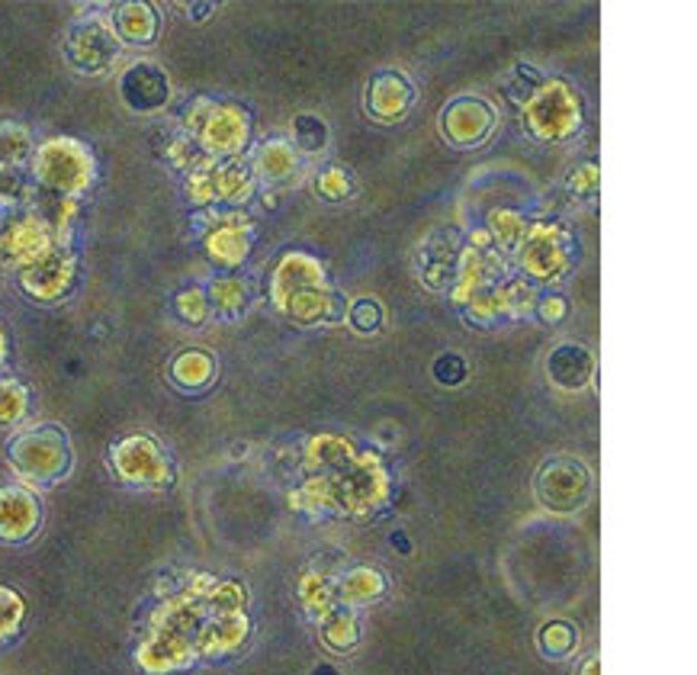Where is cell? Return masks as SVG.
Instances as JSON below:
<instances>
[{"label": "cell", "mask_w": 697, "mask_h": 675, "mask_svg": "<svg viewBox=\"0 0 697 675\" xmlns=\"http://www.w3.org/2000/svg\"><path fill=\"white\" fill-rule=\"evenodd\" d=\"M383 595H386V579L373 566L347 569V576H341L335 583V605L351 608V612L361 605H370V601H380Z\"/></svg>", "instance_id": "obj_19"}, {"label": "cell", "mask_w": 697, "mask_h": 675, "mask_svg": "<svg viewBox=\"0 0 697 675\" xmlns=\"http://www.w3.org/2000/svg\"><path fill=\"white\" fill-rule=\"evenodd\" d=\"M29 409V393L20 380H0V424L23 422Z\"/></svg>", "instance_id": "obj_30"}, {"label": "cell", "mask_w": 697, "mask_h": 675, "mask_svg": "<svg viewBox=\"0 0 697 675\" xmlns=\"http://www.w3.org/2000/svg\"><path fill=\"white\" fill-rule=\"evenodd\" d=\"M566 238L557 225H537L530 232V238H524V271L537 281H550L559 277L566 267H569V254H566Z\"/></svg>", "instance_id": "obj_16"}, {"label": "cell", "mask_w": 697, "mask_h": 675, "mask_svg": "<svg viewBox=\"0 0 697 675\" xmlns=\"http://www.w3.org/2000/svg\"><path fill=\"white\" fill-rule=\"evenodd\" d=\"M119 94H122V100H126L136 113L161 110L170 97V81L158 65H151V61H136L132 68L122 71V78H119Z\"/></svg>", "instance_id": "obj_15"}, {"label": "cell", "mask_w": 697, "mask_h": 675, "mask_svg": "<svg viewBox=\"0 0 697 675\" xmlns=\"http://www.w3.org/2000/svg\"><path fill=\"white\" fill-rule=\"evenodd\" d=\"M415 104V87L402 75V71H380L370 90H366V113L383 119V123H395Z\"/></svg>", "instance_id": "obj_17"}, {"label": "cell", "mask_w": 697, "mask_h": 675, "mask_svg": "<svg viewBox=\"0 0 697 675\" xmlns=\"http://www.w3.org/2000/svg\"><path fill=\"white\" fill-rule=\"evenodd\" d=\"M467 373H470V366H467V361H463L457 351H446V354H441V358L434 361V376H438V383H444V387H460V383L467 380Z\"/></svg>", "instance_id": "obj_35"}, {"label": "cell", "mask_w": 697, "mask_h": 675, "mask_svg": "<svg viewBox=\"0 0 697 675\" xmlns=\"http://www.w3.org/2000/svg\"><path fill=\"white\" fill-rule=\"evenodd\" d=\"M540 649H543V656H550V659H562V656H569L572 649H576V640H579V634H576V627L569 624V620H550V624H543V630H540Z\"/></svg>", "instance_id": "obj_27"}, {"label": "cell", "mask_w": 697, "mask_h": 675, "mask_svg": "<svg viewBox=\"0 0 697 675\" xmlns=\"http://www.w3.org/2000/svg\"><path fill=\"white\" fill-rule=\"evenodd\" d=\"M322 640L337 653H347L361 640V627H357V615L351 608L335 605L325 618H322Z\"/></svg>", "instance_id": "obj_22"}, {"label": "cell", "mask_w": 697, "mask_h": 675, "mask_svg": "<svg viewBox=\"0 0 697 675\" xmlns=\"http://www.w3.org/2000/svg\"><path fill=\"white\" fill-rule=\"evenodd\" d=\"M170 380L180 387V390H206L213 380H216V358L206 354V351H184L174 358L170 364Z\"/></svg>", "instance_id": "obj_20"}, {"label": "cell", "mask_w": 697, "mask_h": 675, "mask_svg": "<svg viewBox=\"0 0 697 675\" xmlns=\"http://www.w3.org/2000/svg\"><path fill=\"white\" fill-rule=\"evenodd\" d=\"M42 506L36 492L23 486H0V540L3 544H23L39 531Z\"/></svg>", "instance_id": "obj_13"}, {"label": "cell", "mask_w": 697, "mask_h": 675, "mask_svg": "<svg viewBox=\"0 0 697 675\" xmlns=\"http://www.w3.org/2000/svg\"><path fill=\"white\" fill-rule=\"evenodd\" d=\"M274 303L293 322H328L335 325L347 315L344 296L328 286L322 267L306 254H286L274 274Z\"/></svg>", "instance_id": "obj_3"}, {"label": "cell", "mask_w": 697, "mask_h": 675, "mask_svg": "<svg viewBox=\"0 0 697 675\" xmlns=\"http://www.w3.org/2000/svg\"><path fill=\"white\" fill-rule=\"evenodd\" d=\"M36 180L58 197H71L87 190L94 180V158L85 145L71 139L46 141L36 155Z\"/></svg>", "instance_id": "obj_5"}, {"label": "cell", "mask_w": 697, "mask_h": 675, "mask_svg": "<svg viewBox=\"0 0 697 675\" xmlns=\"http://www.w3.org/2000/svg\"><path fill=\"white\" fill-rule=\"evenodd\" d=\"M7 460L32 486H52L71 473V444L58 424H36L10 441Z\"/></svg>", "instance_id": "obj_4"}, {"label": "cell", "mask_w": 697, "mask_h": 675, "mask_svg": "<svg viewBox=\"0 0 697 675\" xmlns=\"http://www.w3.org/2000/svg\"><path fill=\"white\" fill-rule=\"evenodd\" d=\"M312 675H341V673H337L335 666H315V673Z\"/></svg>", "instance_id": "obj_39"}, {"label": "cell", "mask_w": 697, "mask_h": 675, "mask_svg": "<svg viewBox=\"0 0 697 675\" xmlns=\"http://www.w3.org/2000/svg\"><path fill=\"white\" fill-rule=\"evenodd\" d=\"M245 589L235 583H216L196 573L190 586L151 615L148 637L139 647V666L148 673H174L203 656L235 653L248 640Z\"/></svg>", "instance_id": "obj_1"}, {"label": "cell", "mask_w": 697, "mask_h": 675, "mask_svg": "<svg viewBox=\"0 0 697 675\" xmlns=\"http://www.w3.org/2000/svg\"><path fill=\"white\" fill-rule=\"evenodd\" d=\"M3 358H7V341H3V332H0V364H3Z\"/></svg>", "instance_id": "obj_40"}, {"label": "cell", "mask_w": 697, "mask_h": 675, "mask_svg": "<svg viewBox=\"0 0 697 675\" xmlns=\"http://www.w3.org/2000/svg\"><path fill=\"white\" fill-rule=\"evenodd\" d=\"M20 283L32 300H42V303H52L58 296H65L75 283V257L65 252H52L46 257H39L36 264L23 267Z\"/></svg>", "instance_id": "obj_14"}, {"label": "cell", "mask_w": 697, "mask_h": 675, "mask_svg": "<svg viewBox=\"0 0 697 675\" xmlns=\"http://www.w3.org/2000/svg\"><path fill=\"white\" fill-rule=\"evenodd\" d=\"M248 248H252V242H248V232L242 225L228 223L209 235V252L216 261H223V267H238L245 261Z\"/></svg>", "instance_id": "obj_24"}, {"label": "cell", "mask_w": 697, "mask_h": 675, "mask_svg": "<svg viewBox=\"0 0 697 675\" xmlns=\"http://www.w3.org/2000/svg\"><path fill=\"white\" fill-rule=\"evenodd\" d=\"M49 252H52L49 232L39 216H13L0 228V261H7V264L29 267Z\"/></svg>", "instance_id": "obj_12"}, {"label": "cell", "mask_w": 697, "mask_h": 675, "mask_svg": "<svg viewBox=\"0 0 697 675\" xmlns=\"http://www.w3.org/2000/svg\"><path fill=\"white\" fill-rule=\"evenodd\" d=\"M524 235H528V223L518 213H511V209L492 213V219H489V238H495L502 248H514L518 242H524Z\"/></svg>", "instance_id": "obj_31"}, {"label": "cell", "mask_w": 697, "mask_h": 675, "mask_svg": "<svg viewBox=\"0 0 697 675\" xmlns=\"http://www.w3.org/2000/svg\"><path fill=\"white\" fill-rule=\"evenodd\" d=\"M533 312H537L543 322L557 325V322H562V319L569 315V300H566L562 293H543V296H537V306H533Z\"/></svg>", "instance_id": "obj_36"}, {"label": "cell", "mask_w": 697, "mask_h": 675, "mask_svg": "<svg viewBox=\"0 0 697 675\" xmlns=\"http://www.w3.org/2000/svg\"><path fill=\"white\" fill-rule=\"evenodd\" d=\"M598 666H601V663H598V656H591V659L586 663V669H582V675H598Z\"/></svg>", "instance_id": "obj_38"}, {"label": "cell", "mask_w": 697, "mask_h": 675, "mask_svg": "<svg viewBox=\"0 0 697 675\" xmlns=\"http://www.w3.org/2000/svg\"><path fill=\"white\" fill-rule=\"evenodd\" d=\"M112 29L116 36H122L126 42L136 46H148L158 32V17L148 3H122L112 17Z\"/></svg>", "instance_id": "obj_21"}, {"label": "cell", "mask_w": 697, "mask_h": 675, "mask_svg": "<svg viewBox=\"0 0 697 675\" xmlns=\"http://www.w3.org/2000/svg\"><path fill=\"white\" fill-rule=\"evenodd\" d=\"M392 544H395V550H402V554H412V547H409V537L402 535V531H395V535L390 537Z\"/></svg>", "instance_id": "obj_37"}, {"label": "cell", "mask_w": 697, "mask_h": 675, "mask_svg": "<svg viewBox=\"0 0 697 675\" xmlns=\"http://www.w3.org/2000/svg\"><path fill=\"white\" fill-rule=\"evenodd\" d=\"M65 56L68 61L87 71V75H100L112 65V58L119 56V36L110 23L104 20H85L68 32L65 39Z\"/></svg>", "instance_id": "obj_10"}, {"label": "cell", "mask_w": 697, "mask_h": 675, "mask_svg": "<svg viewBox=\"0 0 697 675\" xmlns=\"http://www.w3.org/2000/svg\"><path fill=\"white\" fill-rule=\"evenodd\" d=\"M190 136L203 141L216 155H235L248 141V113L238 107H213L187 116Z\"/></svg>", "instance_id": "obj_9"}, {"label": "cell", "mask_w": 697, "mask_h": 675, "mask_svg": "<svg viewBox=\"0 0 697 675\" xmlns=\"http://www.w3.org/2000/svg\"><path fill=\"white\" fill-rule=\"evenodd\" d=\"M591 373H595V358H591V351H588L586 344H576V341L559 344L547 358V376L562 393L586 390Z\"/></svg>", "instance_id": "obj_18"}, {"label": "cell", "mask_w": 697, "mask_h": 675, "mask_svg": "<svg viewBox=\"0 0 697 675\" xmlns=\"http://www.w3.org/2000/svg\"><path fill=\"white\" fill-rule=\"evenodd\" d=\"M293 145L306 155H315L328 145V126L325 119L312 116V113H303L293 119Z\"/></svg>", "instance_id": "obj_28"}, {"label": "cell", "mask_w": 697, "mask_h": 675, "mask_svg": "<svg viewBox=\"0 0 697 675\" xmlns=\"http://www.w3.org/2000/svg\"><path fill=\"white\" fill-rule=\"evenodd\" d=\"M351 325H354V332H361V335H373V332H380L383 329V322H386V312L383 306L376 303V300H370V296H363L357 300L354 306H351Z\"/></svg>", "instance_id": "obj_32"}, {"label": "cell", "mask_w": 697, "mask_h": 675, "mask_svg": "<svg viewBox=\"0 0 697 675\" xmlns=\"http://www.w3.org/2000/svg\"><path fill=\"white\" fill-rule=\"evenodd\" d=\"M32 155V136L23 126L3 123L0 126V168H20Z\"/></svg>", "instance_id": "obj_26"}, {"label": "cell", "mask_w": 697, "mask_h": 675, "mask_svg": "<svg viewBox=\"0 0 697 675\" xmlns=\"http://www.w3.org/2000/svg\"><path fill=\"white\" fill-rule=\"evenodd\" d=\"M540 506L553 515H576L591 496V473L579 457H550L533 479Z\"/></svg>", "instance_id": "obj_6"}, {"label": "cell", "mask_w": 697, "mask_h": 675, "mask_svg": "<svg viewBox=\"0 0 697 675\" xmlns=\"http://www.w3.org/2000/svg\"><path fill=\"white\" fill-rule=\"evenodd\" d=\"M441 129H444L446 141H453L460 148L482 145L495 129V110L479 97H457L453 104H446Z\"/></svg>", "instance_id": "obj_11"}, {"label": "cell", "mask_w": 697, "mask_h": 675, "mask_svg": "<svg viewBox=\"0 0 697 675\" xmlns=\"http://www.w3.org/2000/svg\"><path fill=\"white\" fill-rule=\"evenodd\" d=\"M308 479L293 492V508L308 515H354L366 518L370 511L386 506L390 482L373 453H357L351 441L341 438H312L306 448Z\"/></svg>", "instance_id": "obj_2"}, {"label": "cell", "mask_w": 697, "mask_h": 675, "mask_svg": "<svg viewBox=\"0 0 697 675\" xmlns=\"http://www.w3.org/2000/svg\"><path fill=\"white\" fill-rule=\"evenodd\" d=\"M524 123L537 139L562 141L582 129V104L562 81H543L528 100Z\"/></svg>", "instance_id": "obj_7"}, {"label": "cell", "mask_w": 697, "mask_h": 675, "mask_svg": "<svg viewBox=\"0 0 697 675\" xmlns=\"http://www.w3.org/2000/svg\"><path fill=\"white\" fill-rule=\"evenodd\" d=\"M110 463L116 477L126 486L165 489L174 482V467H170L168 453L148 434H132V438H122L119 444H112Z\"/></svg>", "instance_id": "obj_8"}, {"label": "cell", "mask_w": 697, "mask_h": 675, "mask_svg": "<svg viewBox=\"0 0 697 675\" xmlns=\"http://www.w3.org/2000/svg\"><path fill=\"white\" fill-rule=\"evenodd\" d=\"M257 170H261L271 184L286 180V177L296 170V155H293V148L279 139L267 141V145L261 148V155H257Z\"/></svg>", "instance_id": "obj_25"}, {"label": "cell", "mask_w": 697, "mask_h": 675, "mask_svg": "<svg viewBox=\"0 0 697 675\" xmlns=\"http://www.w3.org/2000/svg\"><path fill=\"white\" fill-rule=\"evenodd\" d=\"M177 312H180V319L184 322H190V325H203L206 322V315H209V300H206V293L203 290H184L180 296H177Z\"/></svg>", "instance_id": "obj_34"}, {"label": "cell", "mask_w": 697, "mask_h": 675, "mask_svg": "<svg viewBox=\"0 0 697 675\" xmlns=\"http://www.w3.org/2000/svg\"><path fill=\"white\" fill-rule=\"evenodd\" d=\"M315 184H318V197L325 199H344L354 194V174L344 170L341 165H332V168L322 170Z\"/></svg>", "instance_id": "obj_33"}, {"label": "cell", "mask_w": 697, "mask_h": 675, "mask_svg": "<svg viewBox=\"0 0 697 675\" xmlns=\"http://www.w3.org/2000/svg\"><path fill=\"white\" fill-rule=\"evenodd\" d=\"M23 618H27V605H23L20 591L0 586V644L13 640L20 634Z\"/></svg>", "instance_id": "obj_29"}, {"label": "cell", "mask_w": 697, "mask_h": 675, "mask_svg": "<svg viewBox=\"0 0 697 675\" xmlns=\"http://www.w3.org/2000/svg\"><path fill=\"white\" fill-rule=\"evenodd\" d=\"M206 300H209V310H216L223 319H238L248 306V283L235 281V277H219L209 286Z\"/></svg>", "instance_id": "obj_23"}]
</instances>
